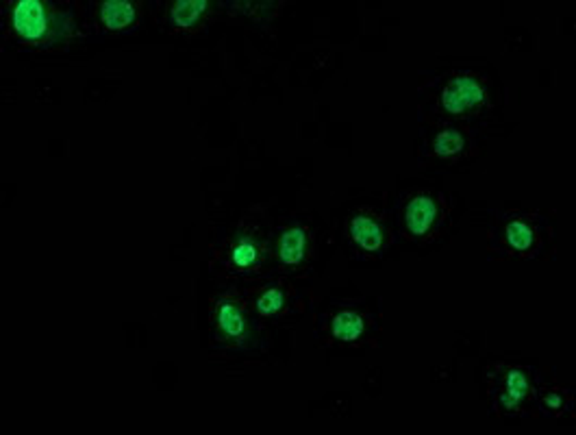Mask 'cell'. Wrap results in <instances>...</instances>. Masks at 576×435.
I'll return each instance as SVG.
<instances>
[{"mask_svg":"<svg viewBox=\"0 0 576 435\" xmlns=\"http://www.w3.org/2000/svg\"><path fill=\"white\" fill-rule=\"evenodd\" d=\"M11 29L31 46H59L75 35L76 25L70 11L39 0H18L11 9Z\"/></svg>","mask_w":576,"mask_h":435,"instance_id":"cell-1","label":"cell"},{"mask_svg":"<svg viewBox=\"0 0 576 435\" xmlns=\"http://www.w3.org/2000/svg\"><path fill=\"white\" fill-rule=\"evenodd\" d=\"M268 238L259 218H244L237 231L220 247L217 259L225 272L231 275H253L259 272L266 259Z\"/></svg>","mask_w":576,"mask_h":435,"instance_id":"cell-2","label":"cell"},{"mask_svg":"<svg viewBox=\"0 0 576 435\" xmlns=\"http://www.w3.org/2000/svg\"><path fill=\"white\" fill-rule=\"evenodd\" d=\"M441 109L450 116H474L488 105V89L474 75H455L441 89Z\"/></svg>","mask_w":576,"mask_h":435,"instance_id":"cell-3","label":"cell"},{"mask_svg":"<svg viewBox=\"0 0 576 435\" xmlns=\"http://www.w3.org/2000/svg\"><path fill=\"white\" fill-rule=\"evenodd\" d=\"M214 327L222 342L237 344L246 336L244 300L235 294H225L214 305Z\"/></svg>","mask_w":576,"mask_h":435,"instance_id":"cell-4","label":"cell"},{"mask_svg":"<svg viewBox=\"0 0 576 435\" xmlns=\"http://www.w3.org/2000/svg\"><path fill=\"white\" fill-rule=\"evenodd\" d=\"M349 231L352 242L361 250H366V253H379L385 247V239H388L383 220L368 209H361L359 214L350 218Z\"/></svg>","mask_w":576,"mask_h":435,"instance_id":"cell-5","label":"cell"},{"mask_svg":"<svg viewBox=\"0 0 576 435\" xmlns=\"http://www.w3.org/2000/svg\"><path fill=\"white\" fill-rule=\"evenodd\" d=\"M441 220L440 200H435L429 194H418L413 197L405 207V227L411 236L424 238L433 231L435 225Z\"/></svg>","mask_w":576,"mask_h":435,"instance_id":"cell-6","label":"cell"},{"mask_svg":"<svg viewBox=\"0 0 576 435\" xmlns=\"http://www.w3.org/2000/svg\"><path fill=\"white\" fill-rule=\"evenodd\" d=\"M311 250V236L309 228L305 227H292L283 231L277 239V261L288 270L305 266L307 258Z\"/></svg>","mask_w":576,"mask_h":435,"instance_id":"cell-7","label":"cell"},{"mask_svg":"<svg viewBox=\"0 0 576 435\" xmlns=\"http://www.w3.org/2000/svg\"><path fill=\"white\" fill-rule=\"evenodd\" d=\"M207 15H209V3L207 0H178L170 7L172 26L183 33L200 29L205 25Z\"/></svg>","mask_w":576,"mask_h":435,"instance_id":"cell-8","label":"cell"},{"mask_svg":"<svg viewBox=\"0 0 576 435\" xmlns=\"http://www.w3.org/2000/svg\"><path fill=\"white\" fill-rule=\"evenodd\" d=\"M100 25L109 31L128 29L137 20V5L126 3V0H109L98 9Z\"/></svg>","mask_w":576,"mask_h":435,"instance_id":"cell-9","label":"cell"},{"mask_svg":"<svg viewBox=\"0 0 576 435\" xmlns=\"http://www.w3.org/2000/svg\"><path fill=\"white\" fill-rule=\"evenodd\" d=\"M531 383L527 372L520 368H509L505 379H502V392H500V405L505 410H518L529 396Z\"/></svg>","mask_w":576,"mask_h":435,"instance_id":"cell-10","label":"cell"},{"mask_svg":"<svg viewBox=\"0 0 576 435\" xmlns=\"http://www.w3.org/2000/svg\"><path fill=\"white\" fill-rule=\"evenodd\" d=\"M363 329H366V320L355 311H342L331 322L333 338L339 339V342H355V339L363 336Z\"/></svg>","mask_w":576,"mask_h":435,"instance_id":"cell-11","label":"cell"},{"mask_svg":"<svg viewBox=\"0 0 576 435\" xmlns=\"http://www.w3.org/2000/svg\"><path fill=\"white\" fill-rule=\"evenodd\" d=\"M255 307L261 316H278L288 307V292L281 286H268L255 298Z\"/></svg>","mask_w":576,"mask_h":435,"instance_id":"cell-12","label":"cell"},{"mask_svg":"<svg viewBox=\"0 0 576 435\" xmlns=\"http://www.w3.org/2000/svg\"><path fill=\"white\" fill-rule=\"evenodd\" d=\"M505 239L509 244V248L518 250V253H524L533 247L535 242V228L524 220H511L505 228Z\"/></svg>","mask_w":576,"mask_h":435,"instance_id":"cell-13","label":"cell"},{"mask_svg":"<svg viewBox=\"0 0 576 435\" xmlns=\"http://www.w3.org/2000/svg\"><path fill=\"white\" fill-rule=\"evenodd\" d=\"M463 148H466V139L460 131H441L433 139V153L441 159L457 157Z\"/></svg>","mask_w":576,"mask_h":435,"instance_id":"cell-14","label":"cell"},{"mask_svg":"<svg viewBox=\"0 0 576 435\" xmlns=\"http://www.w3.org/2000/svg\"><path fill=\"white\" fill-rule=\"evenodd\" d=\"M544 405L552 411H561L563 407H566V394H563L561 389H551V392L546 394Z\"/></svg>","mask_w":576,"mask_h":435,"instance_id":"cell-15","label":"cell"}]
</instances>
